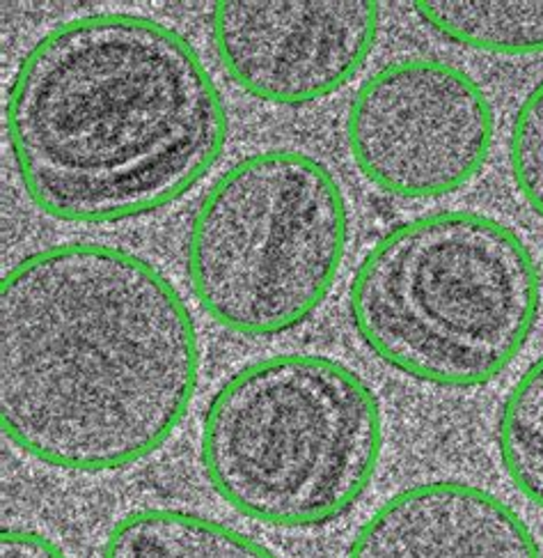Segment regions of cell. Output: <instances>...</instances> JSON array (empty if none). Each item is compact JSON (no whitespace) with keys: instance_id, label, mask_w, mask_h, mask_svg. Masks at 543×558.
I'll list each match as a JSON object with an SVG mask.
<instances>
[{"instance_id":"cell-7","label":"cell","mask_w":543,"mask_h":558,"mask_svg":"<svg viewBox=\"0 0 543 558\" xmlns=\"http://www.w3.org/2000/svg\"><path fill=\"white\" fill-rule=\"evenodd\" d=\"M379 35L374 0H221L211 37L246 95L277 106L325 99L349 83Z\"/></svg>"},{"instance_id":"cell-6","label":"cell","mask_w":543,"mask_h":558,"mask_svg":"<svg viewBox=\"0 0 543 558\" xmlns=\"http://www.w3.org/2000/svg\"><path fill=\"white\" fill-rule=\"evenodd\" d=\"M362 178L387 196L427 201L468 186L495 141L484 88L445 60L406 58L369 76L344 122Z\"/></svg>"},{"instance_id":"cell-11","label":"cell","mask_w":543,"mask_h":558,"mask_svg":"<svg viewBox=\"0 0 543 558\" xmlns=\"http://www.w3.org/2000/svg\"><path fill=\"white\" fill-rule=\"evenodd\" d=\"M497 453L511 485L543 510V356L518 377L503 402Z\"/></svg>"},{"instance_id":"cell-12","label":"cell","mask_w":543,"mask_h":558,"mask_svg":"<svg viewBox=\"0 0 543 558\" xmlns=\"http://www.w3.org/2000/svg\"><path fill=\"white\" fill-rule=\"evenodd\" d=\"M509 168L520 198L543 221V78L520 101L514 116Z\"/></svg>"},{"instance_id":"cell-4","label":"cell","mask_w":543,"mask_h":558,"mask_svg":"<svg viewBox=\"0 0 543 558\" xmlns=\"http://www.w3.org/2000/svg\"><path fill=\"white\" fill-rule=\"evenodd\" d=\"M383 410L356 371L321 354H273L238 368L209 400L200 460L211 489L244 518L329 524L372 485Z\"/></svg>"},{"instance_id":"cell-8","label":"cell","mask_w":543,"mask_h":558,"mask_svg":"<svg viewBox=\"0 0 543 558\" xmlns=\"http://www.w3.org/2000/svg\"><path fill=\"white\" fill-rule=\"evenodd\" d=\"M344 558H541V549L526 520L493 492L429 481L385 499Z\"/></svg>"},{"instance_id":"cell-1","label":"cell","mask_w":543,"mask_h":558,"mask_svg":"<svg viewBox=\"0 0 543 558\" xmlns=\"http://www.w3.org/2000/svg\"><path fill=\"white\" fill-rule=\"evenodd\" d=\"M200 363L182 294L126 248H39L0 286V425L47 466L108 474L155 456L190 410Z\"/></svg>"},{"instance_id":"cell-9","label":"cell","mask_w":543,"mask_h":558,"mask_svg":"<svg viewBox=\"0 0 543 558\" xmlns=\"http://www.w3.org/2000/svg\"><path fill=\"white\" fill-rule=\"evenodd\" d=\"M101 558H280L223 522L177 508H140L108 533Z\"/></svg>"},{"instance_id":"cell-5","label":"cell","mask_w":543,"mask_h":558,"mask_svg":"<svg viewBox=\"0 0 543 558\" xmlns=\"http://www.w3.org/2000/svg\"><path fill=\"white\" fill-rule=\"evenodd\" d=\"M349 226L329 166L300 149H264L238 159L205 193L186 232V278L223 329L285 333L333 292Z\"/></svg>"},{"instance_id":"cell-2","label":"cell","mask_w":543,"mask_h":558,"mask_svg":"<svg viewBox=\"0 0 543 558\" xmlns=\"http://www.w3.org/2000/svg\"><path fill=\"white\" fill-rule=\"evenodd\" d=\"M5 134L30 203L106 226L180 203L225 153V99L190 41L157 19L97 12L21 58Z\"/></svg>"},{"instance_id":"cell-13","label":"cell","mask_w":543,"mask_h":558,"mask_svg":"<svg viewBox=\"0 0 543 558\" xmlns=\"http://www.w3.org/2000/svg\"><path fill=\"white\" fill-rule=\"evenodd\" d=\"M0 558H70L49 535L33 529H5L0 535Z\"/></svg>"},{"instance_id":"cell-10","label":"cell","mask_w":543,"mask_h":558,"mask_svg":"<svg viewBox=\"0 0 543 558\" xmlns=\"http://www.w3.org/2000/svg\"><path fill=\"white\" fill-rule=\"evenodd\" d=\"M412 10L431 31L464 49L543 53V0H418Z\"/></svg>"},{"instance_id":"cell-3","label":"cell","mask_w":543,"mask_h":558,"mask_svg":"<svg viewBox=\"0 0 543 558\" xmlns=\"http://www.w3.org/2000/svg\"><path fill=\"white\" fill-rule=\"evenodd\" d=\"M541 274L520 234L470 209L387 230L349 283L356 333L385 366L441 389H474L526 350Z\"/></svg>"}]
</instances>
